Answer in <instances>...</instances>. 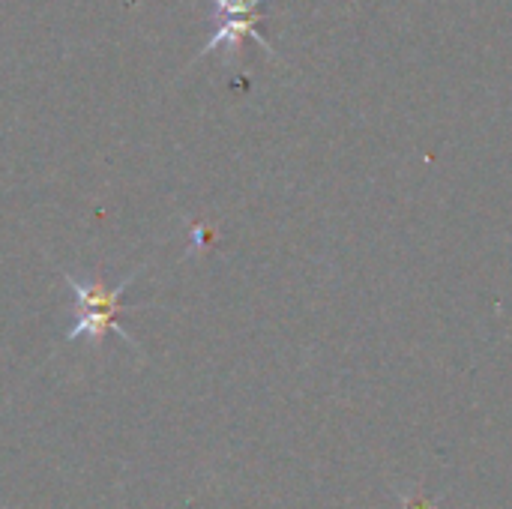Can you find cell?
Masks as SVG:
<instances>
[{"label": "cell", "instance_id": "cell-1", "mask_svg": "<svg viewBox=\"0 0 512 509\" xmlns=\"http://www.w3.org/2000/svg\"><path fill=\"white\" fill-rule=\"evenodd\" d=\"M135 276L138 273L126 276L117 288H105L102 282H78L75 276L63 273V279L69 285V291L75 294V303H78V321H75V327L66 330V342L87 336V342L99 348L108 333H117V339H123L126 345H135L129 339V333L120 330V324H117V318L123 315V294Z\"/></svg>", "mask_w": 512, "mask_h": 509}, {"label": "cell", "instance_id": "cell-2", "mask_svg": "<svg viewBox=\"0 0 512 509\" xmlns=\"http://www.w3.org/2000/svg\"><path fill=\"white\" fill-rule=\"evenodd\" d=\"M213 3L219 6L222 27L213 33V39L204 45V51H213V48H219V45H237L243 33H249V36L258 39L261 45H267V42L261 39V33L252 30V21L258 18V15H255V6H258L261 0H213ZM267 48H270V45H267Z\"/></svg>", "mask_w": 512, "mask_h": 509}]
</instances>
